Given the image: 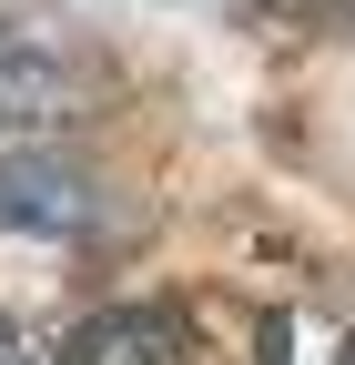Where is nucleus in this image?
<instances>
[{"label":"nucleus","mask_w":355,"mask_h":365,"mask_svg":"<svg viewBox=\"0 0 355 365\" xmlns=\"http://www.w3.org/2000/svg\"><path fill=\"white\" fill-rule=\"evenodd\" d=\"M61 365H224V355L193 304H122V314H92Z\"/></svg>","instance_id":"nucleus-2"},{"label":"nucleus","mask_w":355,"mask_h":365,"mask_svg":"<svg viewBox=\"0 0 355 365\" xmlns=\"http://www.w3.org/2000/svg\"><path fill=\"white\" fill-rule=\"evenodd\" d=\"M0 365H21V335H11V325H0Z\"/></svg>","instance_id":"nucleus-5"},{"label":"nucleus","mask_w":355,"mask_h":365,"mask_svg":"<svg viewBox=\"0 0 355 365\" xmlns=\"http://www.w3.org/2000/svg\"><path fill=\"white\" fill-rule=\"evenodd\" d=\"M51 112H61V61H51V41H41L21 11H0V132L51 122Z\"/></svg>","instance_id":"nucleus-3"},{"label":"nucleus","mask_w":355,"mask_h":365,"mask_svg":"<svg viewBox=\"0 0 355 365\" xmlns=\"http://www.w3.org/2000/svg\"><path fill=\"white\" fill-rule=\"evenodd\" d=\"M92 223H102V182L71 153H0V234L81 244Z\"/></svg>","instance_id":"nucleus-1"},{"label":"nucleus","mask_w":355,"mask_h":365,"mask_svg":"<svg viewBox=\"0 0 355 365\" xmlns=\"http://www.w3.org/2000/svg\"><path fill=\"white\" fill-rule=\"evenodd\" d=\"M244 11H264V21H335V11H355V0H244Z\"/></svg>","instance_id":"nucleus-4"},{"label":"nucleus","mask_w":355,"mask_h":365,"mask_svg":"<svg viewBox=\"0 0 355 365\" xmlns=\"http://www.w3.org/2000/svg\"><path fill=\"white\" fill-rule=\"evenodd\" d=\"M345 365H355V335H345Z\"/></svg>","instance_id":"nucleus-6"}]
</instances>
